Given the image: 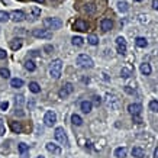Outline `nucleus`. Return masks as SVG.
<instances>
[{
    "instance_id": "72a5a7b5",
    "label": "nucleus",
    "mask_w": 158,
    "mask_h": 158,
    "mask_svg": "<svg viewBox=\"0 0 158 158\" xmlns=\"http://www.w3.org/2000/svg\"><path fill=\"white\" fill-rule=\"evenodd\" d=\"M149 109H151L152 112H158V102H157V100L149 102Z\"/></svg>"
},
{
    "instance_id": "9b49d317",
    "label": "nucleus",
    "mask_w": 158,
    "mask_h": 158,
    "mask_svg": "<svg viewBox=\"0 0 158 158\" xmlns=\"http://www.w3.org/2000/svg\"><path fill=\"white\" fill-rule=\"evenodd\" d=\"M128 110H129V113H131L132 116H134V115H139L141 110H142V106H141L139 103H132V104L128 106Z\"/></svg>"
},
{
    "instance_id": "f3484780",
    "label": "nucleus",
    "mask_w": 158,
    "mask_h": 158,
    "mask_svg": "<svg viewBox=\"0 0 158 158\" xmlns=\"http://www.w3.org/2000/svg\"><path fill=\"white\" fill-rule=\"evenodd\" d=\"M80 107H81V110H83L84 113H89V112H91L93 104H91V102H89V100H84V102H81Z\"/></svg>"
},
{
    "instance_id": "aec40b11",
    "label": "nucleus",
    "mask_w": 158,
    "mask_h": 158,
    "mask_svg": "<svg viewBox=\"0 0 158 158\" xmlns=\"http://www.w3.org/2000/svg\"><path fill=\"white\" fill-rule=\"evenodd\" d=\"M29 90L32 91V93H35V94H38L41 91V86L36 81H32V83H29Z\"/></svg>"
},
{
    "instance_id": "423d86ee",
    "label": "nucleus",
    "mask_w": 158,
    "mask_h": 158,
    "mask_svg": "<svg viewBox=\"0 0 158 158\" xmlns=\"http://www.w3.org/2000/svg\"><path fill=\"white\" fill-rule=\"evenodd\" d=\"M32 34L35 38H41V39H51L52 38V32H49L48 29H34Z\"/></svg>"
},
{
    "instance_id": "5701e85b",
    "label": "nucleus",
    "mask_w": 158,
    "mask_h": 158,
    "mask_svg": "<svg viewBox=\"0 0 158 158\" xmlns=\"http://www.w3.org/2000/svg\"><path fill=\"white\" fill-rule=\"evenodd\" d=\"M83 12H86V13H89V15H93L94 12H96V7H94V4H84V7H83Z\"/></svg>"
},
{
    "instance_id": "f704fd0d",
    "label": "nucleus",
    "mask_w": 158,
    "mask_h": 158,
    "mask_svg": "<svg viewBox=\"0 0 158 158\" xmlns=\"http://www.w3.org/2000/svg\"><path fill=\"white\" fill-rule=\"evenodd\" d=\"M32 13H34L35 18H38V16H41V9L36 7V6H34V7H32Z\"/></svg>"
},
{
    "instance_id": "f03ea898",
    "label": "nucleus",
    "mask_w": 158,
    "mask_h": 158,
    "mask_svg": "<svg viewBox=\"0 0 158 158\" xmlns=\"http://www.w3.org/2000/svg\"><path fill=\"white\" fill-rule=\"evenodd\" d=\"M44 26L46 29H60L62 26V21L58 18H46L44 21Z\"/></svg>"
},
{
    "instance_id": "49530a36",
    "label": "nucleus",
    "mask_w": 158,
    "mask_h": 158,
    "mask_svg": "<svg viewBox=\"0 0 158 158\" xmlns=\"http://www.w3.org/2000/svg\"><path fill=\"white\" fill-rule=\"evenodd\" d=\"M34 1H38V3H41V4H42V3H45V0H34Z\"/></svg>"
},
{
    "instance_id": "6e6552de",
    "label": "nucleus",
    "mask_w": 158,
    "mask_h": 158,
    "mask_svg": "<svg viewBox=\"0 0 158 158\" xmlns=\"http://www.w3.org/2000/svg\"><path fill=\"white\" fill-rule=\"evenodd\" d=\"M73 91H74L73 84H71V83H67V84H65V86H64V87L60 90V93H58V94H60V97H61V99H65V97H68V96H70Z\"/></svg>"
},
{
    "instance_id": "39448f33",
    "label": "nucleus",
    "mask_w": 158,
    "mask_h": 158,
    "mask_svg": "<svg viewBox=\"0 0 158 158\" xmlns=\"http://www.w3.org/2000/svg\"><path fill=\"white\" fill-rule=\"evenodd\" d=\"M73 29L74 31H79V32H87L89 29V23L83 19H77L76 22L73 23Z\"/></svg>"
},
{
    "instance_id": "8fccbe9b",
    "label": "nucleus",
    "mask_w": 158,
    "mask_h": 158,
    "mask_svg": "<svg viewBox=\"0 0 158 158\" xmlns=\"http://www.w3.org/2000/svg\"><path fill=\"white\" fill-rule=\"evenodd\" d=\"M135 1H142V0H135Z\"/></svg>"
},
{
    "instance_id": "37998d69",
    "label": "nucleus",
    "mask_w": 158,
    "mask_h": 158,
    "mask_svg": "<svg viewBox=\"0 0 158 158\" xmlns=\"http://www.w3.org/2000/svg\"><path fill=\"white\" fill-rule=\"evenodd\" d=\"M125 91H126V93H129V94H135V91L132 90V89H129V87H125Z\"/></svg>"
},
{
    "instance_id": "2eb2a0df",
    "label": "nucleus",
    "mask_w": 158,
    "mask_h": 158,
    "mask_svg": "<svg viewBox=\"0 0 158 158\" xmlns=\"http://www.w3.org/2000/svg\"><path fill=\"white\" fill-rule=\"evenodd\" d=\"M10 129L15 132V134H22V131H23L21 122H15V121H12L10 122Z\"/></svg>"
},
{
    "instance_id": "7ed1b4c3",
    "label": "nucleus",
    "mask_w": 158,
    "mask_h": 158,
    "mask_svg": "<svg viewBox=\"0 0 158 158\" xmlns=\"http://www.w3.org/2000/svg\"><path fill=\"white\" fill-rule=\"evenodd\" d=\"M77 64L84 68H91L93 67V60H91L87 54H80V55L77 57Z\"/></svg>"
},
{
    "instance_id": "b1692460",
    "label": "nucleus",
    "mask_w": 158,
    "mask_h": 158,
    "mask_svg": "<svg viewBox=\"0 0 158 158\" xmlns=\"http://www.w3.org/2000/svg\"><path fill=\"white\" fill-rule=\"evenodd\" d=\"M115 157L125 158V157H126V148H118V149L115 151Z\"/></svg>"
},
{
    "instance_id": "412c9836",
    "label": "nucleus",
    "mask_w": 158,
    "mask_h": 158,
    "mask_svg": "<svg viewBox=\"0 0 158 158\" xmlns=\"http://www.w3.org/2000/svg\"><path fill=\"white\" fill-rule=\"evenodd\" d=\"M10 86L15 87V89H19L23 86V80L22 79H12L10 80Z\"/></svg>"
},
{
    "instance_id": "393cba45",
    "label": "nucleus",
    "mask_w": 158,
    "mask_h": 158,
    "mask_svg": "<svg viewBox=\"0 0 158 158\" xmlns=\"http://www.w3.org/2000/svg\"><path fill=\"white\" fill-rule=\"evenodd\" d=\"M25 68H26L28 71H31V73H32V71H35V70H36V65H35V62H34V61L28 60V61L25 62Z\"/></svg>"
},
{
    "instance_id": "1a4fd4ad",
    "label": "nucleus",
    "mask_w": 158,
    "mask_h": 158,
    "mask_svg": "<svg viewBox=\"0 0 158 158\" xmlns=\"http://www.w3.org/2000/svg\"><path fill=\"white\" fill-rule=\"evenodd\" d=\"M116 45H118V52L123 55L126 52V41H125L123 36H118L116 38Z\"/></svg>"
},
{
    "instance_id": "ddd939ff",
    "label": "nucleus",
    "mask_w": 158,
    "mask_h": 158,
    "mask_svg": "<svg viewBox=\"0 0 158 158\" xmlns=\"http://www.w3.org/2000/svg\"><path fill=\"white\" fill-rule=\"evenodd\" d=\"M23 45V41L21 38H15V39H12L10 41V48L13 51H18V49H21Z\"/></svg>"
},
{
    "instance_id": "9d476101",
    "label": "nucleus",
    "mask_w": 158,
    "mask_h": 158,
    "mask_svg": "<svg viewBox=\"0 0 158 158\" xmlns=\"http://www.w3.org/2000/svg\"><path fill=\"white\" fill-rule=\"evenodd\" d=\"M9 16H10L12 21H15V22H22V21H25V13L22 10H13Z\"/></svg>"
},
{
    "instance_id": "c756f323",
    "label": "nucleus",
    "mask_w": 158,
    "mask_h": 158,
    "mask_svg": "<svg viewBox=\"0 0 158 158\" xmlns=\"http://www.w3.org/2000/svg\"><path fill=\"white\" fill-rule=\"evenodd\" d=\"M9 19H10V16H9V13H7V12L0 10V22H7Z\"/></svg>"
},
{
    "instance_id": "4c0bfd02",
    "label": "nucleus",
    "mask_w": 158,
    "mask_h": 158,
    "mask_svg": "<svg viewBox=\"0 0 158 158\" xmlns=\"http://www.w3.org/2000/svg\"><path fill=\"white\" fill-rule=\"evenodd\" d=\"M44 49H45L46 54H51V52L54 51V46H52V45H45V48H44Z\"/></svg>"
},
{
    "instance_id": "20e7f679",
    "label": "nucleus",
    "mask_w": 158,
    "mask_h": 158,
    "mask_svg": "<svg viewBox=\"0 0 158 158\" xmlns=\"http://www.w3.org/2000/svg\"><path fill=\"white\" fill-rule=\"evenodd\" d=\"M55 139L60 142V144L68 145V138H67L65 131H64V128H57L55 129Z\"/></svg>"
},
{
    "instance_id": "7c9ffc66",
    "label": "nucleus",
    "mask_w": 158,
    "mask_h": 158,
    "mask_svg": "<svg viewBox=\"0 0 158 158\" xmlns=\"http://www.w3.org/2000/svg\"><path fill=\"white\" fill-rule=\"evenodd\" d=\"M121 76H122L123 79H128V77H131V76H132V71H131L129 68H122V71H121Z\"/></svg>"
},
{
    "instance_id": "0eeeda50",
    "label": "nucleus",
    "mask_w": 158,
    "mask_h": 158,
    "mask_svg": "<svg viewBox=\"0 0 158 158\" xmlns=\"http://www.w3.org/2000/svg\"><path fill=\"white\" fill-rule=\"evenodd\" d=\"M44 122H45L46 126H54L57 122V115L52 110H49V112L45 113V116H44Z\"/></svg>"
},
{
    "instance_id": "cd10ccee",
    "label": "nucleus",
    "mask_w": 158,
    "mask_h": 158,
    "mask_svg": "<svg viewBox=\"0 0 158 158\" xmlns=\"http://www.w3.org/2000/svg\"><path fill=\"white\" fill-rule=\"evenodd\" d=\"M87 42H89L90 45H97V44H99V38H97L96 35H89V36H87Z\"/></svg>"
},
{
    "instance_id": "a18cd8bd",
    "label": "nucleus",
    "mask_w": 158,
    "mask_h": 158,
    "mask_svg": "<svg viewBox=\"0 0 158 158\" xmlns=\"http://www.w3.org/2000/svg\"><path fill=\"white\" fill-rule=\"evenodd\" d=\"M154 158H158V148L154 151Z\"/></svg>"
},
{
    "instance_id": "a19ab883",
    "label": "nucleus",
    "mask_w": 158,
    "mask_h": 158,
    "mask_svg": "<svg viewBox=\"0 0 158 158\" xmlns=\"http://www.w3.org/2000/svg\"><path fill=\"white\" fill-rule=\"evenodd\" d=\"M4 58H6V51L0 48V60H4Z\"/></svg>"
},
{
    "instance_id": "dca6fc26",
    "label": "nucleus",
    "mask_w": 158,
    "mask_h": 158,
    "mask_svg": "<svg viewBox=\"0 0 158 158\" xmlns=\"http://www.w3.org/2000/svg\"><path fill=\"white\" fill-rule=\"evenodd\" d=\"M46 149L49 151V152H52V154H61V148L55 145L54 142H48L46 144Z\"/></svg>"
},
{
    "instance_id": "c85d7f7f",
    "label": "nucleus",
    "mask_w": 158,
    "mask_h": 158,
    "mask_svg": "<svg viewBox=\"0 0 158 158\" xmlns=\"http://www.w3.org/2000/svg\"><path fill=\"white\" fill-rule=\"evenodd\" d=\"M118 9L125 13V12L129 10V4H128L126 1H119V3H118Z\"/></svg>"
},
{
    "instance_id": "f8f14e48",
    "label": "nucleus",
    "mask_w": 158,
    "mask_h": 158,
    "mask_svg": "<svg viewBox=\"0 0 158 158\" xmlns=\"http://www.w3.org/2000/svg\"><path fill=\"white\" fill-rule=\"evenodd\" d=\"M106 104H107L110 109H116V107H118V104H119V100H118L115 96L107 94V97H106Z\"/></svg>"
},
{
    "instance_id": "79ce46f5",
    "label": "nucleus",
    "mask_w": 158,
    "mask_h": 158,
    "mask_svg": "<svg viewBox=\"0 0 158 158\" xmlns=\"http://www.w3.org/2000/svg\"><path fill=\"white\" fill-rule=\"evenodd\" d=\"M152 7L155 10H158V0H152Z\"/></svg>"
},
{
    "instance_id": "a878e982",
    "label": "nucleus",
    "mask_w": 158,
    "mask_h": 158,
    "mask_svg": "<svg viewBox=\"0 0 158 158\" xmlns=\"http://www.w3.org/2000/svg\"><path fill=\"white\" fill-rule=\"evenodd\" d=\"M141 73H142V74H145V76L151 74V65L147 64V62H144V64L141 65Z\"/></svg>"
},
{
    "instance_id": "4be33fe9",
    "label": "nucleus",
    "mask_w": 158,
    "mask_h": 158,
    "mask_svg": "<svg viewBox=\"0 0 158 158\" xmlns=\"http://www.w3.org/2000/svg\"><path fill=\"white\" fill-rule=\"evenodd\" d=\"M71 122L76 125V126H80V125H83V119H81V116H79V115H73L71 116Z\"/></svg>"
},
{
    "instance_id": "a211bd4d",
    "label": "nucleus",
    "mask_w": 158,
    "mask_h": 158,
    "mask_svg": "<svg viewBox=\"0 0 158 158\" xmlns=\"http://www.w3.org/2000/svg\"><path fill=\"white\" fill-rule=\"evenodd\" d=\"M132 155L136 158H142L144 155H145V151L142 149V148H139V147H134L132 148Z\"/></svg>"
},
{
    "instance_id": "ea45409f",
    "label": "nucleus",
    "mask_w": 158,
    "mask_h": 158,
    "mask_svg": "<svg viewBox=\"0 0 158 158\" xmlns=\"http://www.w3.org/2000/svg\"><path fill=\"white\" fill-rule=\"evenodd\" d=\"M23 103V96H16V104H22Z\"/></svg>"
},
{
    "instance_id": "c9c22d12",
    "label": "nucleus",
    "mask_w": 158,
    "mask_h": 158,
    "mask_svg": "<svg viewBox=\"0 0 158 158\" xmlns=\"http://www.w3.org/2000/svg\"><path fill=\"white\" fill-rule=\"evenodd\" d=\"M132 121H134V122H135V123H142V119H141V116H139V115H134V116H132Z\"/></svg>"
},
{
    "instance_id": "58836bf2",
    "label": "nucleus",
    "mask_w": 158,
    "mask_h": 158,
    "mask_svg": "<svg viewBox=\"0 0 158 158\" xmlns=\"http://www.w3.org/2000/svg\"><path fill=\"white\" fill-rule=\"evenodd\" d=\"M0 135H4V125H3L1 119H0Z\"/></svg>"
},
{
    "instance_id": "473e14b6",
    "label": "nucleus",
    "mask_w": 158,
    "mask_h": 158,
    "mask_svg": "<svg viewBox=\"0 0 158 158\" xmlns=\"http://www.w3.org/2000/svg\"><path fill=\"white\" fill-rule=\"evenodd\" d=\"M18 148H19V152H21V154H25V152H28V149H29V147H28L26 144H23V142H21Z\"/></svg>"
},
{
    "instance_id": "e433bc0d",
    "label": "nucleus",
    "mask_w": 158,
    "mask_h": 158,
    "mask_svg": "<svg viewBox=\"0 0 158 158\" xmlns=\"http://www.w3.org/2000/svg\"><path fill=\"white\" fill-rule=\"evenodd\" d=\"M7 107H9V102H1L0 103V109H1V110H7Z\"/></svg>"
},
{
    "instance_id": "c03bdc74",
    "label": "nucleus",
    "mask_w": 158,
    "mask_h": 158,
    "mask_svg": "<svg viewBox=\"0 0 158 158\" xmlns=\"http://www.w3.org/2000/svg\"><path fill=\"white\" fill-rule=\"evenodd\" d=\"M94 102H96V104H100L102 100H100V97H94Z\"/></svg>"
},
{
    "instance_id": "6ab92c4d",
    "label": "nucleus",
    "mask_w": 158,
    "mask_h": 158,
    "mask_svg": "<svg viewBox=\"0 0 158 158\" xmlns=\"http://www.w3.org/2000/svg\"><path fill=\"white\" fill-rule=\"evenodd\" d=\"M135 44H136V46H139V48H145V46L148 45V41L145 38H142V36H138L135 39Z\"/></svg>"
},
{
    "instance_id": "f257e3e1",
    "label": "nucleus",
    "mask_w": 158,
    "mask_h": 158,
    "mask_svg": "<svg viewBox=\"0 0 158 158\" xmlns=\"http://www.w3.org/2000/svg\"><path fill=\"white\" fill-rule=\"evenodd\" d=\"M61 70H62V61L61 60H54L49 65V74L54 80H58L61 77Z\"/></svg>"
},
{
    "instance_id": "2f4dec72",
    "label": "nucleus",
    "mask_w": 158,
    "mask_h": 158,
    "mask_svg": "<svg viewBox=\"0 0 158 158\" xmlns=\"http://www.w3.org/2000/svg\"><path fill=\"white\" fill-rule=\"evenodd\" d=\"M0 76H1L3 79H9V77H10V71H9L7 68H0Z\"/></svg>"
},
{
    "instance_id": "4468645a",
    "label": "nucleus",
    "mask_w": 158,
    "mask_h": 158,
    "mask_svg": "<svg viewBox=\"0 0 158 158\" xmlns=\"http://www.w3.org/2000/svg\"><path fill=\"white\" fill-rule=\"evenodd\" d=\"M100 28H102L104 32H107V31H110L113 28V22L110 19H103L102 22H100Z\"/></svg>"
},
{
    "instance_id": "09e8293b",
    "label": "nucleus",
    "mask_w": 158,
    "mask_h": 158,
    "mask_svg": "<svg viewBox=\"0 0 158 158\" xmlns=\"http://www.w3.org/2000/svg\"><path fill=\"white\" fill-rule=\"evenodd\" d=\"M36 158H45V157H42V155H41V157H36Z\"/></svg>"
},
{
    "instance_id": "bb28decb",
    "label": "nucleus",
    "mask_w": 158,
    "mask_h": 158,
    "mask_svg": "<svg viewBox=\"0 0 158 158\" xmlns=\"http://www.w3.org/2000/svg\"><path fill=\"white\" fill-rule=\"evenodd\" d=\"M71 41H73V45L74 46H81L83 44H84V39H83L81 36H74Z\"/></svg>"
},
{
    "instance_id": "de8ad7c7",
    "label": "nucleus",
    "mask_w": 158,
    "mask_h": 158,
    "mask_svg": "<svg viewBox=\"0 0 158 158\" xmlns=\"http://www.w3.org/2000/svg\"><path fill=\"white\" fill-rule=\"evenodd\" d=\"M22 158H28V155H26V152H25V154H22Z\"/></svg>"
}]
</instances>
